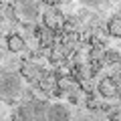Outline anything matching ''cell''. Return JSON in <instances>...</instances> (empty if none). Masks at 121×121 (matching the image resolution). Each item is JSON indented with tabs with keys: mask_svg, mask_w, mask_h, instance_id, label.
I'll return each mask as SVG.
<instances>
[{
	"mask_svg": "<svg viewBox=\"0 0 121 121\" xmlns=\"http://www.w3.org/2000/svg\"><path fill=\"white\" fill-rule=\"evenodd\" d=\"M85 107L89 109V111H99V109H101V101L95 97V93H87V97H85Z\"/></svg>",
	"mask_w": 121,
	"mask_h": 121,
	"instance_id": "cell-10",
	"label": "cell"
},
{
	"mask_svg": "<svg viewBox=\"0 0 121 121\" xmlns=\"http://www.w3.org/2000/svg\"><path fill=\"white\" fill-rule=\"evenodd\" d=\"M103 63L105 65H121V52L115 48H105L103 51Z\"/></svg>",
	"mask_w": 121,
	"mask_h": 121,
	"instance_id": "cell-9",
	"label": "cell"
},
{
	"mask_svg": "<svg viewBox=\"0 0 121 121\" xmlns=\"http://www.w3.org/2000/svg\"><path fill=\"white\" fill-rule=\"evenodd\" d=\"M69 117H71V111H69V107L65 103H48L44 119L56 121V119H69Z\"/></svg>",
	"mask_w": 121,
	"mask_h": 121,
	"instance_id": "cell-6",
	"label": "cell"
},
{
	"mask_svg": "<svg viewBox=\"0 0 121 121\" xmlns=\"http://www.w3.org/2000/svg\"><path fill=\"white\" fill-rule=\"evenodd\" d=\"M109 117H111L113 121H121V109H119V111H113V113H111Z\"/></svg>",
	"mask_w": 121,
	"mask_h": 121,
	"instance_id": "cell-12",
	"label": "cell"
},
{
	"mask_svg": "<svg viewBox=\"0 0 121 121\" xmlns=\"http://www.w3.org/2000/svg\"><path fill=\"white\" fill-rule=\"evenodd\" d=\"M97 91L103 99H117L121 95V79L119 77H103L97 83Z\"/></svg>",
	"mask_w": 121,
	"mask_h": 121,
	"instance_id": "cell-2",
	"label": "cell"
},
{
	"mask_svg": "<svg viewBox=\"0 0 121 121\" xmlns=\"http://www.w3.org/2000/svg\"><path fill=\"white\" fill-rule=\"evenodd\" d=\"M18 16L24 22H35L40 16V6L36 0H20L18 2Z\"/></svg>",
	"mask_w": 121,
	"mask_h": 121,
	"instance_id": "cell-5",
	"label": "cell"
},
{
	"mask_svg": "<svg viewBox=\"0 0 121 121\" xmlns=\"http://www.w3.org/2000/svg\"><path fill=\"white\" fill-rule=\"evenodd\" d=\"M4 8H6V6H4V0H0V12H2Z\"/></svg>",
	"mask_w": 121,
	"mask_h": 121,
	"instance_id": "cell-14",
	"label": "cell"
},
{
	"mask_svg": "<svg viewBox=\"0 0 121 121\" xmlns=\"http://www.w3.org/2000/svg\"><path fill=\"white\" fill-rule=\"evenodd\" d=\"M22 75L16 71H8V73L0 75V97L6 101L16 99L18 95H22Z\"/></svg>",
	"mask_w": 121,
	"mask_h": 121,
	"instance_id": "cell-1",
	"label": "cell"
},
{
	"mask_svg": "<svg viewBox=\"0 0 121 121\" xmlns=\"http://www.w3.org/2000/svg\"><path fill=\"white\" fill-rule=\"evenodd\" d=\"M83 4H87V6H97V4H101L103 0H81Z\"/></svg>",
	"mask_w": 121,
	"mask_h": 121,
	"instance_id": "cell-11",
	"label": "cell"
},
{
	"mask_svg": "<svg viewBox=\"0 0 121 121\" xmlns=\"http://www.w3.org/2000/svg\"><path fill=\"white\" fill-rule=\"evenodd\" d=\"M107 35L113 39H121V14L111 16L107 20Z\"/></svg>",
	"mask_w": 121,
	"mask_h": 121,
	"instance_id": "cell-8",
	"label": "cell"
},
{
	"mask_svg": "<svg viewBox=\"0 0 121 121\" xmlns=\"http://www.w3.org/2000/svg\"><path fill=\"white\" fill-rule=\"evenodd\" d=\"M43 24L47 26V28H51L52 32H63L65 30V26H67V18H65V14L60 12L59 8H48L47 12L43 14Z\"/></svg>",
	"mask_w": 121,
	"mask_h": 121,
	"instance_id": "cell-3",
	"label": "cell"
},
{
	"mask_svg": "<svg viewBox=\"0 0 121 121\" xmlns=\"http://www.w3.org/2000/svg\"><path fill=\"white\" fill-rule=\"evenodd\" d=\"M18 73L22 75V79L28 83H36L40 77H43V69H40V65L36 63L35 59H26L20 63V67H18Z\"/></svg>",
	"mask_w": 121,
	"mask_h": 121,
	"instance_id": "cell-4",
	"label": "cell"
},
{
	"mask_svg": "<svg viewBox=\"0 0 121 121\" xmlns=\"http://www.w3.org/2000/svg\"><path fill=\"white\" fill-rule=\"evenodd\" d=\"M47 4H51V6H59L60 2H65V0H44Z\"/></svg>",
	"mask_w": 121,
	"mask_h": 121,
	"instance_id": "cell-13",
	"label": "cell"
},
{
	"mask_svg": "<svg viewBox=\"0 0 121 121\" xmlns=\"http://www.w3.org/2000/svg\"><path fill=\"white\" fill-rule=\"evenodd\" d=\"M6 48H8L10 52H14V55L22 52V51L26 48V40H24V36H22L20 32H10V35L6 36Z\"/></svg>",
	"mask_w": 121,
	"mask_h": 121,
	"instance_id": "cell-7",
	"label": "cell"
}]
</instances>
